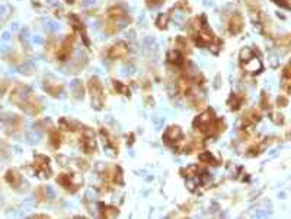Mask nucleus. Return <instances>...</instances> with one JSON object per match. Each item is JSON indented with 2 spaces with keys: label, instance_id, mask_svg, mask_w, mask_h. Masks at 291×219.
<instances>
[{
  "label": "nucleus",
  "instance_id": "f257e3e1",
  "mask_svg": "<svg viewBox=\"0 0 291 219\" xmlns=\"http://www.w3.org/2000/svg\"><path fill=\"white\" fill-rule=\"evenodd\" d=\"M11 100L16 105H19L21 108H24L25 111L31 113V114H38L41 108H42L38 98L26 86H16V90L13 91Z\"/></svg>",
  "mask_w": 291,
  "mask_h": 219
},
{
  "label": "nucleus",
  "instance_id": "f03ea898",
  "mask_svg": "<svg viewBox=\"0 0 291 219\" xmlns=\"http://www.w3.org/2000/svg\"><path fill=\"white\" fill-rule=\"evenodd\" d=\"M194 127L205 136H213V135H218L220 132H223L224 124L220 118H215L214 113L211 110H207L195 118Z\"/></svg>",
  "mask_w": 291,
  "mask_h": 219
},
{
  "label": "nucleus",
  "instance_id": "7ed1b4c3",
  "mask_svg": "<svg viewBox=\"0 0 291 219\" xmlns=\"http://www.w3.org/2000/svg\"><path fill=\"white\" fill-rule=\"evenodd\" d=\"M241 59H242V65H243V67H245L248 72H251V73H258V72L262 70V62L253 54L252 50H249V49L242 50Z\"/></svg>",
  "mask_w": 291,
  "mask_h": 219
},
{
  "label": "nucleus",
  "instance_id": "20e7f679",
  "mask_svg": "<svg viewBox=\"0 0 291 219\" xmlns=\"http://www.w3.org/2000/svg\"><path fill=\"white\" fill-rule=\"evenodd\" d=\"M108 18H109V22L117 25L118 28L127 25V24L130 22L128 13L126 12V9H123V8H120V6L111 8L109 12H108Z\"/></svg>",
  "mask_w": 291,
  "mask_h": 219
},
{
  "label": "nucleus",
  "instance_id": "39448f33",
  "mask_svg": "<svg viewBox=\"0 0 291 219\" xmlns=\"http://www.w3.org/2000/svg\"><path fill=\"white\" fill-rule=\"evenodd\" d=\"M89 91L92 94V101L95 103V107L101 108L102 103H103V88H102V83L96 77H92L89 80Z\"/></svg>",
  "mask_w": 291,
  "mask_h": 219
},
{
  "label": "nucleus",
  "instance_id": "423d86ee",
  "mask_svg": "<svg viewBox=\"0 0 291 219\" xmlns=\"http://www.w3.org/2000/svg\"><path fill=\"white\" fill-rule=\"evenodd\" d=\"M34 171L35 174H41L42 177H50V158L45 155H37L34 159Z\"/></svg>",
  "mask_w": 291,
  "mask_h": 219
},
{
  "label": "nucleus",
  "instance_id": "0eeeda50",
  "mask_svg": "<svg viewBox=\"0 0 291 219\" xmlns=\"http://www.w3.org/2000/svg\"><path fill=\"white\" fill-rule=\"evenodd\" d=\"M57 183H59L62 187H64L66 190L72 192V193H75L77 189H79V184L75 181V177L70 176V174H60V176L57 177Z\"/></svg>",
  "mask_w": 291,
  "mask_h": 219
},
{
  "label": "nucleus",
  "instance_id": "6e6552de",
  "mask_svg": "<svg viewBox=\"0 0 291 219\" xmlns=\"http://www.w3.org/2000/svg\"><path fill=\"white\" fill-rule=\"evenodd\" d=\"M103 179L108 183H111V184H123V174H121V169L118 167L108 168L103 172Z\"/></svg>",
  "mask_w": 291,
  "mask_h": 219
},
{
  "label": "nucleus",
  "instance_id": "1a4fd4ad",
  "mask_svg": "<svg viewBox=\"0 0 291 219\" xmlns=\"http://www.w3.org/2000/svg\"><path fill=\"white\" fill-rule=\"evenodd\" d=\"M72 47H73V37H67V38L62 42V46L59 47L57 57H59L60 60H67L69 56H70V53H72Z\"/></svg>",
  "mask_w": 291,
  "mask_h": 219
},
{
  "label": "nucleus",
  "instance_id": "9d476101",
  "mask_svg": "<svg viewBox=\"0 0 291 219\" xmlns=\"http://www.w3.org/2000/svg\"><path fill=\"white\" fill-rule=\"evenodd\" d=\"M228 29H230V32L231 34H239L242 29H243V19H242V16L239 13H236V15H233L231 16V19H230V22H228Z\"/></svg>",
  "mask_w": 291,
  "mask_h": 219
},
{
  "label": "nucleus",
  "instance_id": "9b49d317",
  "mask_svg": "<svg viewBox=\"0 0 291 219\" xmlns=\"http://www.w3.org/2000/svg\"><path fill=\"white\" fill-rule=\"evenodd\" d=\"M127 53H128V49H127L126 44L124 42H118V44H115L114 47H111L109 57L111 59H123V57H126Z\"/></svg>",
  "mask_w": 291,
  "mask_h": 219
},
{
  "label": "nucleus",
  "instance_id": "f8f14e48",
  "mask_svg": "<svg viewBox=\"0 0 291 219\" xmlns=\"http://www.w3.org/2000/svg\"><path fill=\"white\" fill-rule=\"evenodd\" d=\"M101 136L103 138V145H105L108 149H112L114 152L118 154V143H117V141H115L114 138H112L106 130L103 129H101Z\"/></svg>",
  "mask_w": 291,
  "mask_h": 219
},
{
  "label": "nucleus",
  "instance_id": "ddd939ff",
  "mask_svg": "<svg viewBox=\"0 0 291 219\" xmlns=\"http://www.w3.org/2000/svg\"><path fill=\"white\" fill-rule=\"evenodd\" d=\"M167 57H169V62L173 63L175 66L185 65V59H184L182 53L179 52V50H172V52L167 54Z\"/></svg>",
  "mask_w": 291,
  "mask_h": 219
},
{
  "label": "nucleus",
  "instance_id": "4468645a",
  "mask_svg": "<svg viewBox=\"0 0 291 219\" xmlns=\"http://www.w3.org/2000/svg\"><path fill=\"white\" fill-rule=\"evenodd\" d=\"M21 176H19V172L18 171H15V169H11V171H8V174H6V181L12 186V187H18L19 184H21Z\"/></svg>",
  "mask_w": 291,
  "mask_h": 219
},
{
  "label": "nucleus",
  "instance_id": "2eb2a0df",
  "mask_svg": "<svg viewBox=\"0 0 291 219\" xmlns=\"http://www.w3.org/2000/svg\"><path fill=\"white\" fill-rule=\"evenodd\" d=\"M50 143L54 149H59V148H60V145H62V135H60L59 130L54 129L50 132Z\"/></svg>",
  "mask_w": 291,
  "mask_h": 219
},
{
  "label": "nucleus",
  "instance_id": "dca6fc26",
  "mask_svg": "<svg viewBox=\"0 0 291 219\" xmlns=\"http://www.w3.org/2000/svg\"><path fill=\"white\" fill-rule=\"evenodd\" d=\"M261 120V116L256 110H251L245 117V124H255Z\"/></svg>",
  "mask_w": 291,
  "mask_h": 219
},
{
  "label": "nucleus",
  "instance_id": "f3484780",
  "mask_svg": "<svg viewBox=\"0 0 291 219\" xmlns=\"http://www.w3.org/2000/svg\"><path fill=\"white\" fill-rule=\"evenodd\" d=\"M230 104H231L230 107H231L233 110H238L242 104H243V97H242V95H238V94H233V95L230 97Z\"/></svg>",
  "mask_w": 291,
  "mask_h": 219
},
{
  "label": "nucleus",
  "instance_id": "a211bd4d",
  "mask_svg": "<svg viewBox=\"0 0 291 219\" xmlns=\"http://www.w3.org/2000/svg\"><path fill=\"white\" fill-rule=\"evenodd\" d=\"M102 212L101 215L102 216H105V218H114V216H117L118 215V209L117 207H111V206H105L102 207Z\"/></svg>",
  "mask_w": 291,
  "mask_h": 219
},
{
  "label": "nucleus",
  "instance_id": "6ab92c4d",
  "mask_svg": "<svg viewBox=\"0 0 291 219\" xmlns=\"http://www.w3.org/2000/svg\"><path fill=\"white\" fill-rule=\"evenodd\" d=\"M200 159L203 161V162H207V164H213V165H217L218 164V161L215 159L214 156H213V154H210V152H204V154L200 155Z\"/></svg>",
  "mask_w": 291,
  "mask_h": 219
},
{
  "label": "nucleus",
  "instance_id": "aec40b11",
  "mask_svg": "<svg viewBox=\"0 0 291 219\" xmlns=\"http://www.w3.org/2000/svg\"><path fill=\"white\" fill-rule=\"evenodd\" d=\"M45 90L48 91L51 95H59V92L63 91V86L60 83H54L52 86H51L50 83H45Z\"/></svg>",
  "mask_w": 291,
  "mask_h": 219
},
{
  "label": "nucleus",
  "instance_id": "412c9836",
  "mask_svg": "<svg viewBox=\"0 0 291 219\" xmlns=\"http://www.w3.org/2000/svg\"><path fill=\"white\" fill-rule=\"evenodd\" d=\"M167 19H169L167 15H160L159 19H157V26L159 28H166L167 26Z\"/></svg>",
  "mask_w": 291,
  "mask_h": 219
},
{
  "label": "nucleus",
  "instance_id": "4be33fe9",
  "mask_svg": "<svg viewBox=\"0 0 291 219\" xmlns=\"http://www.w3.org/2000/svg\"><path fill=\"white\" fill-rule=\"evenodd\" d=\"M114 85H115V90H118L121 94H124V95H128V90H127V86H124L121 82H117V80H115Z\"/></svg>",
  "mask_w": 291,
  "mask_h": 219
},
{
  "label": "nucleus",
  "instance_id": "5701e85b",
  "mask_svg": "<svg viewBox=\"0 0 291 219\" xmlns=\"http://www.w3.org/2000/svg\"><path fill=\"white\" fill-rule=\"evenodd\" d=\"M274 3L279 5L281 8H285V9H290V0H272Z\"/></svg>",
  "mask_w": 291,
  "mask_h": 219
},
{
  "label": "nucleus",
  "instance_id": "b1692460",
  "mask_svg": "<svg viewBox=\"0 0 291 219\" xmlns=\"http://www.w3.org/2000/svg\"><path fill=\"white\" fill-rule=\"evenodd\" d=\"M35 194L38 196L39 200H44V199L47 197V196H45V190H44L42 187H41V189H38V190H37V193H35Z\"/></svg>",
  "mask_w": 291,
  "mask_h": 219
},
{
  "label": "nucleus",
  "instance_id": "393cba45",
  "mask_svg": "<svg viewBox=\"0 0 291 219\" xmlns=\"http://www.w3.org/2000/svg\"><path fill=\"white\" fill-rule=\"evenodd\" d=\"M165 0H147V5L149 6H159V5H162Z\"/></svg>",
  "mask_w": 291,
  "mask_h": 219
}]
</instances>
